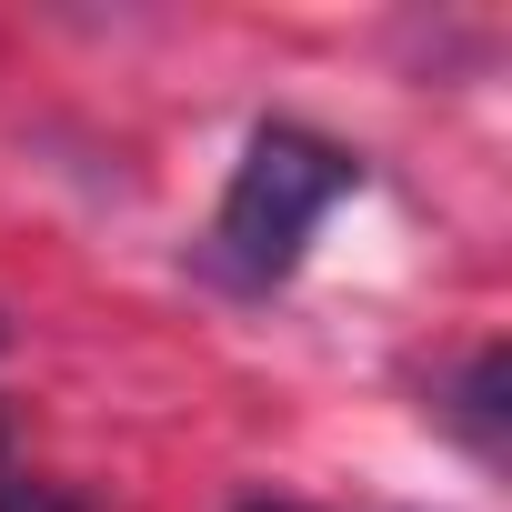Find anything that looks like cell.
<instances>
[{
  "label": "cell",
  "instance_id": "cell-1",
  "mask_svg": "<svg viewBox=\"0 0 512 512\" xmlns=\"http://www.w3.org/2000/svg\"><path fill=\"white\" fill-rule=\"evenodd\" d=\"M352 181H362L352 151H332L322 131H292V121L251 131V151H241V171H231V191L211 211V272L241 282V292L292 282V262L312 251V231L332 221V201Z\"/></svg>",
  "mask_w": 512,
  "mask_h": 512
},
{
  "label": "cell",
  "instance_id": "cell-4",
  "mask_svg": "<svg viewBox=\"0 0 512 512\" xmlns=\"http://www.w3.org/2000/svg\"><path fill=\"white\" fill-rule=\"evenodd\" d=\"M241 512H302V502H241Z\"/></svg>",
  "mask_w": 512,
  "mask_h": 512
},
{
  "label": "cell",
  "instance_id": "cell-3",
  "mask_svg": "<svg viewBox=\"0 0 512 512\" xmlns=\"http://www.w3.org/2000/svg\"><path fill=\"white\" fill-rule=\"evenodd\" d=\"M0 512H81L61 482H31V472H0Z\"/></svg>",
  "mask_w": 512,
  "mask_h": 512
},
{
  "label": "cell",
  "instance_id": "cell-2",
  "mask_svg": "<svg viewBox=\"0 0 512 512\" xmlns=\"http://www.w3.org/2000/svg\"><path fill=\"white\" fill-rule=\"evenodd\" d=\"M442 412H452L462 442L492 462V452H502V352H472V362H462V392H452Z\"/></svg>",
  "mask_w": 512,
  "mask_h": 512
}]
</instances>
